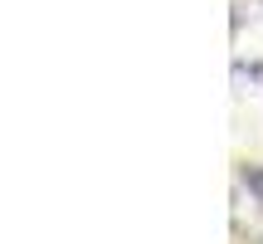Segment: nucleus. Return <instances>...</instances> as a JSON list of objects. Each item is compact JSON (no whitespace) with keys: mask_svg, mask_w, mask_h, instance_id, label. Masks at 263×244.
<instances>
[]
</instances>
